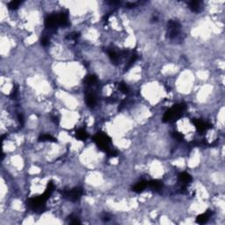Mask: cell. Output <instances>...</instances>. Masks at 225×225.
<instances>
[{"label":"cell","mask_w":225,"mask_h":225,"mask_svg":"<svg viewBox=\"0 0 225 225\" xmlns=\"http://www.w3.org/2000/svg\"><path fill=\"white\" fill-rule=\"evenodd\" d=\"M186 110V104L181 103V104L175 105L172 108H171L170 110H168L167 112L165 113L164 118H163V121L164 122L174 121L177 119L180 118Z\"/></svg>","instance_id":"6da1fadb"},{"label":"cell","mask_w":225,"mask_h":225,"mask_svg":"<svg viewBox=\"0 0 225 225\" xmlns=\"http://www.w3.org/2000/svg\"><path fill=\"white\" fill-rule=\"evenodd\" d=\"M48 199H46L44 195L36 197V198H31L28 201V206L34 212L42 213L45 210V202Z\"/></svg>","instance_id":"7a4b0ae2"},{"label":"cell","mask_w":225,"mask_h":225,"mask_svg":"<svg viewBox=\"0 0 225 225\" xmlns=\"http://www.w3.org/2000/svg\"><path fill=\"white\" fill-rule=\"evenodd\" d=\"M94 141L99 147V149H101L105 151H107L110 149L109 144L111 142V138L107 135H106L104 133H99V134L98 133L94 136Z\"/></svg>","instance_id":"3957f363"},{"label":"cell","mask_w":225,"mask_h":225,"mask_svg":"<svg viewBox=\"0 0 225 225\" xmlns=\"http://www.w3.org/2000/svg\"><path fill=\"white\" fill-rule=\"evenodd\" d=\"M84 194V191L81 187H75L71 190H63V194L67 199H69L71 201H77Z\"/></svg>","instance_id":"277c9868"},{"label":"cell","mask_w":225,"mask_h":225,"mask_svg":"<svg viewBox=\"0 0 225 225\" xmlns=\"http://www.w3.org/2000/svg\"><path fill=\"white\" fill-rule=\"evenodd\" d=\"M180 30V24L178 21L170 20L168 22V31L167 35L170 39H173L178 36Z\"/></svg>","instance_id":"5b68a950"},{"label":"cell","mask_w":225,"mask_h":225,"mask_svg":"<svg viewBox=\"0 0 225 225\" xmlns=\"http://www.w3.org/2000/svg\"><path fill=\"white\" fill-rule=\"evenodd\" d=\"M45 27L47 29L52 31L56 30V28L59 27L58 24V16L57 15H49L45 19Z\"/></svg>","instance_id":"8992f818"},{"label":"cell","mask_w":225,"mask_h":225,"mask_svg":"<svg viewBox=\"0 0 225 225\" xmlns=\"http://www.w3.org/2000/svg\"><path fill=\"white\" fill-rule=\"evenodd\" d=\"M194 126L196 127L197 130L200 133L205 132L206 130H208L209 128L211 127V125L209 123H208L206 121H200V120H195L194 121Z\"/></svg>","instance_id":"52a82bcc"},{"label":"cell","mask_w":225,"mask_h":225,"mask_svg":"<svg viewBox=\"0 0 225 225\" xmlns=\"http://www.w3.org/2000/svg\"><path fill=\"white\" fill-rule=\"evenodd\" d=\"M58 16V24L59 26H62V27H66L69 25V13L66 11V12H63Z\"/></svg>","instance_id":"ba28073f"},{"label":"cell","mask_w":225,"mask_h":225,"mask_svg":"<svg viewBox=\"0 0 225 225\" xmlns=\"http://www.w3.org/2000/svg\"><path fill=\"white\" fill-rule=\"evenodd\" d=\"M179 180H180V182L182 183V185L187 186L192 181V176L190 174H188L187 172L184 171V172H181L179 174Z\"/></svg>","instance_id":"9c48e42d"},{"label":"cell","mask_w":225,"mask_h":225,"mask_svg":"<svg viewBox=\"0 0 225 225\" xmlns=\"http://www.w3.org/2000/svg\"><path fill=\"white\" fill-rule=\"evenodd\" d=\"M211 215H212V212H210V211L209 210L207 211L205 214H201V215H198L196 217V223L200 224H206V223L209 221V217L211 216Z\"/></svg>","instance_id":"30bf717a"},{"label":"cell","mask_w":225,"mask_h":225,"mask_svg":"<svg viewBox=\"0 0 225 225\" xmlns=\"http://www.w3.org/2000/svg\"><path fill=\"white\" fill-rule=\"evenodd\" d=\"M148 186L153 191H159L163 187V182L159 180H150L148 182Z\"/></svg>","instance_id":"8fae6325"},{"label":"cell","mask_w":225,"mask_h":225,"mask_svg":"<svg viewBox=\"0 0 225 225\" xmlns=\"http://www.w3.org/2000/svg\"><path fill=\"white\" fill-rule=\"evenodd\" d=\"M96 96L93 92H89L86 94V104L90 107H93L96 105Z\"/></svg>","instance_id":"7c38bea8"},{"label":"cell","mask_w":225,"mask_h":225,"mask_svg":"<svg viewBox=\"0 0 225 225\" xmlns=\"http://www.w3.org/2000/svg\"><path fill=\"white\" fill-rule=\"evenodd\" d=\"M146 187H148V182L143 180V181H141V182L137 183V184L134 186L133 191L136 192V193H141V192H142Z\"/></svg>","instance_id":"4fadbf2b"},{"label":"cell","mask_w":225,"mask_h":225,"mask_svg":"<svg viewBox=\"0 0 225 225\" xmlns=\"http://www.w3.org/2000/svg\"><path fill=\"white\" fill-rule=\"evenodd\" d=\"M189 8L191 9V11L194 12V13H199L200 12V1H191L189 4Z\"/></svg>","instance_id":"5bb4252c"},{"label":"cell","mask_w":225,"mask_h":225,"mask_svg":"<svg viewBox=\"0 0 225 225\" xmlns=\"http://www.w3.org/2000/svg\"><path fill=\"white\" fill-rule=\"evenodd\" d=\"M97 82H98V78L94 75H89L84 79V83L87 85H94L95 84H97Z\"/></svg>","instance_id":"9a60e30c"},{"label":"cell","mask_w":225,"mask_h":225,"mask_svg":"<svg viewBox=\"0 0 225 225\" xmlns=\"http://www.w3.org/2000/svg\"><path fill=\"white\" fill-rule=\"evenodd\" d=\"M107 55L115 64L119 62V55L113 49H107Z\"/></svg>","instance_id":"2e32d148"},{"label":"cell","mask_w":225,"mask_h":225,"mask_svg":"<svg viewBox=\"0 0 225 225\" xmlns=\"http://www.w3.org/2000/svg\"><path fill=\"white\" fill-rule=\"evenodd\" d=\"M88 133L84 130V129H79L77 133H76V137L79 140H86L88 138Z\"/></svg>","instance_id":"e0dca14e"},{"label":"cell","mask_w":225,"mask_h":225,"mask_svg":"<svg viewBox=\"0 0 225 225\" xmlns=\"http://www.w3.org/2000/svg\"><path fill=\"white\" fill-rule=\"evenodd\" d=\"M39 142H56V139L55 137H53L51 135L48 134H44V135H41L38 138Z\"/></svg>","instance_id":"ac0fdd59"},{"label":"cell","mask_w":225,"mask_h":225,"mask_svg":"<svg viewBox=\"0 0 225 225\" xmlns=\"http://www.w3.org/2000/svg\"><path fill=\"white\" fill-rule=\"evenodd\" d=\"M136 60H137V56H136V55H132V56H130V58H129V60H128V62H127V66L126 68H125V71L128 70V69L136 63Z\"/></svg>","instance_id":"d6986e66"},{"label":"cell","mask_w":225,"mask_h":225,"mask_svg":"<svg viewBox=\"0 0 225 225\" xmlns=\"http://www.w3.org/2000/svg\"><path fill=\"white\" fill-rule=\"evenodd\" d=\"M19 4H20V2H19V1H12V2L9 3L8 6H9V8H10L11 10H16V9L19 7Z\"/></svg>","instance_id":"ffe728a7"},{"label":"cell","mask_w":225,"mask_h":225,"mask_svg":"<svg viewBox=\"0 0 225 225\" xmlns=\"http://www.w3.org/2000/svg\"><path fill=\"white\" fill-rule=\"evenodd\" d=\"M41 43H42V45L43 46V47L48 46V45L49 44V37H48V36H47V35L42 36V40H41Z\"/></svg>","instance_id":"44dd1931"},{"label":"cell","mask_w":225,"mask_h":225,"mask_svg":"<svg viewBox=\"0 0 225 225\" xmlns=\"http://www.w3.org/2000/svg\"><path fill=\"white\" fill-rule=\"evenodd\" d=\"M119 87H120V90H121V92H123V93H127L128 92V88H127V84L125 83H121Z\"/></svg>","instance_id":"7402d4cb"},{"label":"cell","mask_w":225,"mask_h":225,"mask_svg":"<svg viewBox=\"0 0 225 225\" xmlns=\"http://www.w3.org/2000/svg\"><path fill=\"white\" fill-rule=\"evenodd\" d=\"M78 37H79V34L77 32H74V33L70 34V35L67 37V39H70V40H72V41H76Z\"/></svg>","instance_id":"603a6c76"},{"label":"cell","mask_w":225,"mask_h":225,"mask_svg":"<svg viewBox=\"0 0 225 225\" xmlns=\"http://www.w3.org/2000/svg\"><path fill=\"white\" fill-rule=\"evenodd\" d=\"M70 223L71 224H81V222L78 220V218L76 217V216H73V215L70 216Z\"/></svg>","instance_id":"cb8c5ba5"},{"label":"cell","mask_w":225,"mask_h":225,"mask_svg":"<svg viewBox=\"0 0 225 225\" xmlns=\"http://www.w3.org/2000/svg\"><path fill=\"white\" fill-rule=\"evenodd\" d=\"M172 136H173V137L175 138V139H177L178 141H181L183 140V136L180 134V133H178V132H174L173 134H172Z\"/></svg>","instance_id":"d4e9b609"},{"label":"cell","mask_w":225,"mask_h":225,"mask_svg":"<svg viewBox=\"0 0 225 225\" xmlns=\"http://www.w3.org/2000/svg\"><path fill=\"white\" fill-rule=\"evenodd\" d=\"M17 93H18V92H17V88L16 87H14V89L13 90V92H12V93H11V95H10V97L12 98H15L17 97Z\"/></svg>","instance_id":"484cf974"},{"label":"cell","mask_w":225,"mask_h":225,"mask_svg":"<svg viewBox=\"0 0 225 225\" xmlns=\"http://www.w3.org/2000/svg\"><path fill=\"white\" fill-rule=\"evenodd\" d=\"M18 119H19V123H20L21 125H23V124H24V117H23V114L19 113V114L18 115Z\"/></svg>","instance_id":"4316f807"},{"label":"cell","mask_w":225,"mask_h":225,"mask_svg":"<svg viewBox=\"0 0 225 225\" xmlns=\"http://www.w3.org/2000/svg\"><path fill=\"white\" fill-rule=\"evenodd\" d=\"M135 5H136V4H135V3H127V8H133Z\"/></svg>","instance_id":"83f0119b"},{"label":"cell","mask_w":225,"mask_h":225,"mask_svg":"<svg viewBox=\"0 0 225 225\" xmlns=\"http://www.w3.org/2000/svg\"><path fill=\"white\" fill-rule=\"evenodd\" d=\"M52 121H53L55 123H58V122H59L58 117H56V116H52Z\"/></svg>","instance_id":"f1b7e54d"},{"label":"cell","mask_w":225,"mask_h":225,"mask_svg":"<svg viewBox=\"0 0 225 225\" xmlns=\"http://www.w3.org/2000/svg\"><path fill=\"white\" fill-rule=\"evenodd\" d=\"M102 219H103L104 221H106V222H107V221H109V220H110V218H109L108 216H104Z\"/></svg>","instance_id":"f546056e"}]
</instances>
